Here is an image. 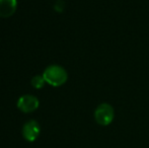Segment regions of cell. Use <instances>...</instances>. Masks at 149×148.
I'll return each instance as SVG.
<instances>
[{
    "mask_svg": "<svg viewBox=\"0 0 149 148\" xmlns=\"http://www.w3.org/2000/svg\"><path fill=\"white\" fill-rule=\"evenodd\" d=\"M40 101L35 95L26 94L22 95L17 101V108L22 113H31L35 112L39 108Z\"/></svg>",
    "mask_w": 149,
    "mask_h": 148,
    "instance_id": "3",
    "label": "cell"
},
{
    "mask_svg": "<svg viewBox=\"0 0 149 148\" xmlns=\"http://www.w3.org/2000/svg\"><path fill=\"white\" fill-rule=\"evenodd\" d=\"M46 82L52 86H61L67 81V71L59 65H50L45 69L43 73Z\"/></svg>",
    "mask_w": 149,
    "mask_h": 148,
    "instance_id": "1",
    "label": "cell"
},
{
    "mask_svg": "<svg viewBox=\"0 0 149 148\" xmlns=\"http://www.w3.org/2000/svg\"><path fill=\"white\" fill-rule=\"evenodd\" d=\"M17 7L16 0H0V17H10Z\"/></svg>",
    "mask_w": 149,
    "mask_h": 148,
    "instance_id": "5",
    "label": "cell"
},
{
    "mask_svg": "<svg viewBox=\"0 0 149 148\" xmlns=\"http://www.w3.org/2000/svg\"><path fill=\"white\" fill-rule=\"evenodd\" d=\"M54 8H55L56 11L58 12H62L63 10H64V3H63L61 0H59V1L57 2V3L55 4V6H54Z\"/></svg>",
    "mask_w": 149,
    "mask_h": 148,
    "instance_id": "7",
    "label": "cell"
},
{
    "mask_svg": "<svg viewBox=\"0 0 149 148\" xmlns=\"http://www.w3.org/2000/svg\"><path fill=\"white\" fill-rule=\"evenodd\" d=\"M45 83H46V80L43 75H36V76H33V79H31V85L37 89L42 88V87L45 85Z\"/></svg>",
    "mask_w": 149,
    "mask_h": 148,
    "instance_id": "6",
    "label": "cell"
},
{
    "mask_svg": "<svg viewBox=\"0 0 149 148\" xmlns=\"http://www.w3.org/2000/svg\"><path fill=\"white\" fill-rule=\"evenodd\" d=\"M115 117L114 109L109 104H102L96 108L94 112V118L97 124L102 126H108L113 122Z\"/></svg>",
    "mask_w": 149,
    "mask_h": 148,
    "instance_id": "2",
    "label": "cell"
},
{
    "mask_svg": "<svg viewBox=\"0 0 149 148\" xmlns=\"http://www.w3.org/2000/svg\"><path fill=\"white\" fill-rule=\"evenodd\" d=\"M40 134V125L38 124L37 121L31 120L26 122L22 127V135L24 139L28 141H35L38 138Z\"/></svg>",
    "mask_w": 149,
    "mask_h": 148,
    "instance_id": "4",
    "label": "cell"
}]
</instances>
